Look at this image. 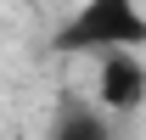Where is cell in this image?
<instances>
[{
	"instance_id": "obj_1",
	"label": "cell",
	"mask_w": 146,
	"mask_h": 140,
	"mask_svg": "<svg viewBox=\"0 0 146 140\" xmlns=\"http://www.w3.org/2000/svg\"><path fill=\"white\" fill-rule=\"evenodd\" d=\"M62 56H107V51H146V6L141 0H79L73 17L51 39Z\"/></svg>"
},
{
	"instance_id": "obj_3",
	"label": "cell",
	"mask_w": 146,
	"mask_h": 140,
	"mask_svg": "<svg viewBox=\"0 0 146 140\" xmlns=\"http://www.w3.org/2000/svg\"><path fill=\"white\" fill-rule=\"evenodd\" d=\"M51 140H118V129H112V112L101 101L62 95L51 112Z\"/></svg>"
},
{
	"instance_id": "obj_2",
	"label": "cell",
	"mask_w": 146,
	"mask_h": 140,
	"mask_svg": "<svg viewBox=\"0 0 146 140\" xmlns=\"http://www.w3.org/2000/svg\"><path fill=\"white\" fill-rule=\"evenodd\" d=\"M96 101L107 112H135L146 106V62L135 51H107L96 67Z\"/></svg>"
}]
</instances>
